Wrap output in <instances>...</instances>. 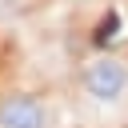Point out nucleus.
Returning <instances> with one entry per match:
<instances>
[{
	"label": "nucleus",
	"instance_id": "nucleus-1",
	"mask_svg": "<svg viewBox=\"0 0 128 128\" xmlns=\"http://www.w3.org/2000/svg\"><path fill=\"white\" fill-rule=\"evenodd\" d=\"M80 88L96 104H120L128 96V64L116 56H96L80 72Z\"/></svg>",
	"mask_w": 128,
	"mask_h": 128
},
{
	"label": "nucleus",
	"instance_id": "nucleus-2",
	"mask_svg": "<svg viewBox=\"0 0 128 128\" xmlns=\"http://www.w3.org/2000/svg\"><path fill=\"white\" fill-rule=\"evenodd\" d=\"M48 108L36 96H8L0 100V128H48Z\"/></svg>",
	"mask_w": 128,
	"mask_h": 128
}]
</instances>
